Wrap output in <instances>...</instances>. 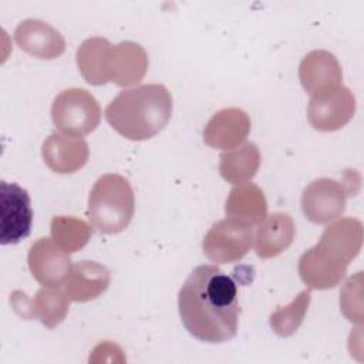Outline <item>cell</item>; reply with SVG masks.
<instances>
[{"instance_id":"9c48e42d","label":"cell","mask_w":364,"mask_h":364,"mask_svg":"<svg viewBox=\"0 0 364 364\" xmlns=\"http://www.w3.org/2000/svg\"><path fill=\"white\" fill-rule=\"evenodd\" d=\"M33 210L26 189L16 183H0V243L14 245L31 232Z\"/></svg>"},{"instance_id":"5bb4252c","label":"cell","mask_w":364,"mask_h":364,"mask_svg":"<svg viewBox=\"0 0 364 364\" xmlns=\"http://www.w3.org/2000/svg\"><path fill=\"white\" fill-rule=\"evenodd\" d=\"M14 40L23 51L40 60H54L65 51L61 33L38 18L20 21L14 30Z\"/></svg>"},{"instance_id":"7c38bea8","label":"cell","mask_w":364,"mask_h":364,"mask_svg":"<svg viewBox=\"0 0 364 364\" xmlns=\"http://www.w3.org/2000/svg\"><path fill=\"white\" fill-rule=\"evenodd\" d=\"M149 65L145 48L134 41H121L111 46L107 55V80L118 87L138 84Z\"/></svg>"},{"instance_id":"6da1fadb","label":"cell","mask_w":364,"mask_h":364,"mask_svg":"<svg viewBox=\"0 0 364 364\" xmlns=\"http://www.w3.org/2000/svg\"><path fill=\"white\" fill-rule=\"evenodd\" d=\"M178 307L185 328L200 341L223 343L237 333V287L215 264L191 272L179 290Z\"/></svg>"},{"instance_id":"8fae6325","label":"cell","mask_w":364,"mask_h":364,"mask_svg":"<svg viewBox=\"0 0 364 364\" xmlns=\"http://www.w3.org/2000/svg\"><path fill=\"white\" fill-rule=\"evenodd\" d=\"M27 262L33 277L46 287L64 284L73 269L70 253L48 237H40L31 245Z\"/></svg>"},{"instance_id":"e0dca14e","label":"cell","mask_w":364,"mask_h":364,"mask_svg":"<svg viewBox=\"0 0 364 364\" xmlns=\"http://www.w3.org/2000/svg\"><path fill=\"white\" fill-rule=\"evenodd\" d=\"M299 78L309 94L337 87L341 84L343 73L338 60L326 50H313L299 65Z\"/></svg>"},{"instance_id":"7a4b0ae2","label":"cell","mask_w":364,"mask_h":364,"mask_svg":"<svg viewBox=\"0 0 364 364\" xmlns=\"http://www.w3.org/2000/svg\"><path fill=\"white\" fill-rule=\"evenodd\" d=\"M363 223L355 218H341L328 225L316 246L299 259L300 279L317 290L336 287L346 276L350 262L360 253Z\"/></svg>"},{"instance_id":"ba28073f","label":"cell","mask_w":364,"mask_h":364,"mask_svg":"<svg viewBox=\"0 0 364 364\" xmlns=\"http://www.w3.org/2000/svg\"><path fill=\"white\" fill-rule=\"evenodd\" d=\"M355 112V97L344 85L326 88L311 94L307 107V119L310 125L323 132H331L343 128Z\"/></svg>"},{"instance_id":"ac0fdd59","label":"cell","mask_w":364,"mask_h":364,"mask_svg":"<svg viewBox=\"0 0 364 364\" xmlns=\"http://www.w3.org/2000/svg\"><path fill=\"white\" fill-rule=\"evenodd\" d=\"M296 236V225L290 215L274 212L260 223L253 236L255 252L260 259H272L289 249Z\"/></svg>"},{"instance_id":"4fadbf2b","label":"cell","mask_w":364,"mask_h":364,"mask_svg":"<svg viewBox=\"0 0 364 364\" xmlns=\"http://www.w3.org/2000/svg\"><path fill=\"white\" fill-rule=\"evenodd\" d=\"M250 132V118L242 108L230 107L215 112L203 129V141L215 149L229 151L245 142Z\"/></svg>"},{"instance_id":"44dd1931","label":"cell","mask_w":364,"mask_h":364,"mask_svg":"<svg viewBox=\"0 0 364 364\" xmlns=\"http://www.w3.org/2000/svg\"><path fill=\"white\" fill-rule=\"evenodd\" d=\"M111 43L104 37H90L77 50V65L88 84L104 85L108 82L105 74L107 55Z\"/></svg>"},{"instance_id":"277c9868","label":"cell","mask_w":364,"mask_h":364,"mask_svg":"<svg viewBox=\"0 0 364 364\" xmlns=\"http://www.w3.org/2000/svg\"><path fill=\"white\" fill-rule=\"evenodd\" d=\"M135 212V196L129 182L118 173H105L94 183L88 198V218L102 233L125 230Z\"/></svg>"},{"instance_id":"d6986e66","label":"cell","mask_w":364,"mask_h":364,"mask_svg":"<svg viewBox=\"0 0 364 364\" xmlns=\"http://www.w3.org/2000/svg\"><path fill=\"white\" fill-rule=\"evenodd\" d=\"M225 213L228 218L249 225H260L267 216V202L263 191L252 182L236 185L229 192Z\"/></svg>"},{"instance_id":"30bf717a","label":"cell","mask_w":364,"mask_h":364,"mask_svg":"<svg viewBox=\"0 0 364 364\" xmlns=\"http://www.w3.org/2000/svg\"><path fill=\"white\" fill-rule=\"evenodd\" d=\"M10 303L21 318H38L47 328H54L63 323L70 309V297L67 293L46 286L38 289L33 299L27 297L21 290H14L10 294Z\"/></svg>"},{"instance_id":"2e32d148","label":"cell","mask_w":364,"mask_h":364,"mask_svg":"<svg viewBox=\"0 0 364 364\" xmlns=\"http://www.w3.org/2000/svg\"><path fill=\"white\" fill-rule=\"evenodd\" d=\"M109 270L91 260H82L73 266L64 289L70 300L85 303L101 296L109 286Z\"/></svg>"},{"instance_id":"7402d4cb","label":"cell","mask_w":364,"mask_h":364,"mask_svg":"<svg viewBox=\"0 0 364 364\" xmlns=\"http://www.w3.org/2000/svg\"><path fill=\"white\" fill-rule=\"evenodd\" d=\"M50 232L53 240L67 253L81 250L91 237L90 225L75 216H54L51 219Z\"/></svg>"},{"instance_id":"3957f363","label":"cell","mask_w":364,"mask_h":364,"mask_svg":"<svg viewBox=\"0 0 364 364\" xmlns=\"http://www.w3.org/2000/svg\"><path fill=\"white\" fill-rule=\"evenodd\" d=\"M172 95L162 84L121 91L105 108V119L124 138L145 141L165 128L172 115Z\"/></svg>"},{"instance_id":"9a60e30c","label":"cell","mask_w":364,"mask_h":364,"mask_svg":"<svg viewBox=\"0 0 364 364\" xmlns=\"http://www.w3.org/2000/svg\"><path fill=\"white\" fill-rule=\"evenodd\" d=\"M41 155L53 172L67 175L80 171L87 164L90 148L82 138L53 132L43 142Z\"/></svg>"},{"instance_id":"52a82bcc","label":"cell","mask_w":364,"mask_h":364,"mask_svg":"<svg viewBox=\"0 0 364 364\" xmlns=\"http://www.w3.org/2000/svg\"><path fill=\"white\" fill-rule=\"evenodd\" d=\"M252 225L226 218L212 225L202 240L205 256L218 263H233L243 259L253 245Z\"/></svg>"},{"instance_id":"8992f818","label":"cell","mask_w":364,"mask_h":364,"mask_svg":"<svg viewBox=\"0 0 364 364\" xmlns=\"http://www.w3.org/2000/svg\"><path fill=\"white\" fill-rule=\"evenodd\" d=\"M51 119L65 135L81 138L100 125L101 107L87 90L67 88L54 98Z\"/></svg>"},{"instance_id":"603a6c76","label":"cell","mask_w":364,"mask_h":364,"mask_svg":"<svg viewBox=\"0 0 364 364\" xmlns=\"http://www.w3.org/2000/svg\"><path fill=\"white\" fill-rule=\"evenodd\" d=\"M310 304V289L299 293V296L287 306L276 309L269 318L270 327L280 337L293 336L301 326Z\"/></svg>"},{"instance_id":"ffe728a7","label":"cell","mask_w":364,"mask_h":364,"mask_svg":"<svg viewBox=\"0 0 364 364\" xmlns=\"http://www.w3.org/2000/svg\"><path fill=\"white\" fill-rule=\"evenodd\" d=\"M260 161L262 155L257 145L245 142L220 155L219 173L229 183H245L257 173Z\"/></svg>"},{"instance_id":"5b68a950","label":"cell","mask_w":364,"mask_h":364,"mask_svg":"<svg viewBox=\"0 0 364 364\" xmlns=\"http://www.w3.org/2000/svg\"><path fill=\"white\" fill-rule=\"evenodd\" d=\"M360 186V176L354 171L344 173V181L318 178L309 183L301 195L304 216L313 223H328L340 218L346 210V200L355 195Z\"/></svg>"}]
</instances>
